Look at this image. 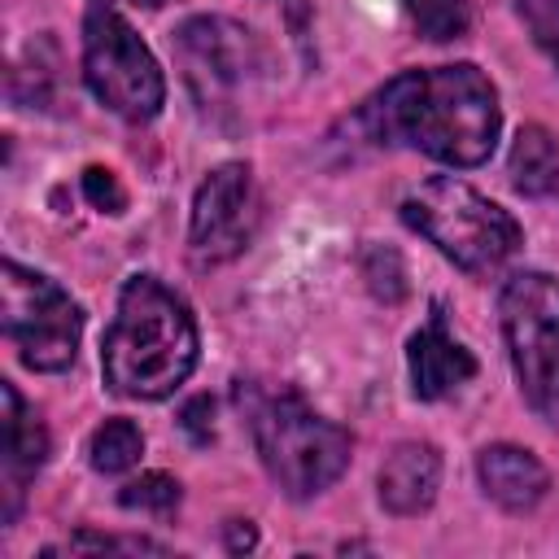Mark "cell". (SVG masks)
<instances>
[{
  "mask_svg": "<svg viewBox=\"0 0 559 559\" xmlns=\"http://www.w3.org/2000/svg\"><path fill=\"white\" fill-rule=\"evenodd\" d=\"M0 314L4 336L17 345V358L31 371H66L74 362L83 306L57 280L9 258L0 271Z\"/></svg>",
  "mask_w": 559,
  "mask_h": 559,
  "instance_id": "7",
  "label": "cell"
},
{
  "mask_svg": "<svg viewBox=\"0 0 559 559\" xmlns=\"http://www.w3.org/2000/svg\"><path fill=\"white\" fill-rule=\"evenodd\" d=\"M83 197H87L100 214H122V210H127V192H122L118 175L105 170V166H87V170H83Z\"/></svg>",
  "mask_w": 559,
  "mask_h": 559,
  "instance_id": "20",
  "label": "cell"
},
{
  "mask_svg": "<svg viewBox=\"0 0 559 559\" xmlns=\"http://www.w3.org/2000/svg\"><path fill=\"white\" fill-rule=\"evenodd\" d=\"M406 367H411V393L419 402H437L476 376V358L450 336L441 301H432L428 323L406 341Z\"/></svg>",
  "mask_w": 559,
  "mask_h": 559,
  "instance_id": "10",
  "label": "cell"
},
{
  "mask_svg": "<svg viewBox=\"0 0 559 559\" xmlns=\"http://www.w3.org/2000/svg\"><path fill=\"white\" fill-rule=\"evenodd\" d=\"M498 314L524 402L542 419H559V280L515 271L502 284Z\"/></svg>",
  "mask_w": 559,
  "mask_h": 559,
  "instance_id": "6",
  "label": "cell"
},
{
  "mask_svg": "<svg viewBox=\"0 0 559 559\" xmlns=\"http://www.w3.org/2000/svg\"><path fill=\"white\" fill-rule=\"evenodd\" d=\"M253 227H258V188L249 162L214 166L192 197V218H188L192 262L201 271L231 262L253 240Z\"/></svg>",
  "mask_w": 559,
  "mask_h": 559,
  "instance_id": "8",
  "label": "cell"
},
{
  "mask_svg": "<svg viewBox=\"0 0 559 559\" xmlns=\"http://www.w3.org/2000/svg\"><path fill=\"white\" fill-rule=\"evenodd\" d=\"M358 127L376 144L419 148L445 166L467 170L489 162L502 131V105L489 74L472 61L428 66L393 74L358 109Z\"/></svg>",
  "mask_w": 559,
  "mask_h": 559,
  "instance_id": "1",
  "label": "cell"
},
{
  "mask_svg": "<svg viewBox=\"0 0 559 559\" xmlns=\"http://www.w3.org/2000/svg\"><path fill=\"white\" fill-rule=\"evenodd\" d=\"M507 175H511V188L520 197H546L559 188V140L528 122L520 127L515 144H511V157H507Z\"/></svg>",
  "mask_w": 559,
  "mask_h": 559,
  "instance_id": "14",
  "label": "cell"
},
{
  "mask_svg": "<svg viewBox=\"0 0 559 559\" xmlns=\"http://www.w3.org/2000/svg\"><path fill=\"white\" fill-rule=\"evenodd\" d=\"M380 489V507L389 515H419L437 502L441 489V454L428 441H402L393 445V454L380 463L376 476Z\"/></svg>",
  "mask_w": 559,
  "mask_h": 559,
  "instance_id": "12",
  "label": "cell"
},
{
  "mask_svg": "<svg viewBox=\"0 0 559 559\" xmlns=\"http://www.w3.org/2000/svg\"><path fill=\"white\" fill-rule=\"evenodd\" d=\"M533 44L550 57V66L559 70V0H515Z\"/></svg>",
  "mask_w": 559,
  "mask_h": 559,
  "instance_id": "19",
  "label": "cell"
},
{
  "mask_svg": "<svg viewBox=\"0 0 559 559\" xmlns=\"http://www.w3.org/2000/svg\"><path fill=\"white\" fill-rule=\"evenodd\" d=\"M131 4H140V9H162V4H175V0H131Z\"/></svg>",
  "mask_w": 559,
  "mask_h": 559,
  "instance_id": "24",
  "label": "cell"
},
{
  "mask_svg": "<svg viewBox=\"0 0 559 559\" xmlns=\"http://www.w3.org/2000/svg\"><path fill=\"white\" fill-rule=\"evenodd\" d=\"M188 87L197 92L201 105H218L231 100L258 70H262V48L258 35L231 17L205 13V17H188L175 35Z\"/></svg>",
  "mask_w": 559,
  "mask_h": 559,
  "instance_id": "9",
  "label": "cell"
},
{
  "mask_svg": "<svg viewBox=\"0 0 559 559\" xmlns=\"http://www.w3.org/2000/svg\"><path fill=\"white\" fill-rule=\"evenodd\" d=\"M402 223L476 280L493 275L524 245L520 223L454 175H432L411 188L402 197Z\"/></svg>",
  "mask_w": 559,
  "mask_h": 559,
  "instance_id": "4",
  "label": "cell"
},
{
  "mask_svg": "<svg viewBox=\"0 0 559 559\" xmlns=\"http://www.w3.org/2000/svg\"><path fill=\"white\" fill-rule=\"evenodd\" d=\"M476 480L485 489L489 502H498L502 511L511 515H524L533 511L546 489H550V472L542 467V459L524 445H485L476 454Z\"/></svg>",
  "mask_w": 559,
  "mask_h": 559,
  "instance_id": "11",
  "label": "cell"
},
{
  "mask_svg": "<svg viewBox=\"0 0 559 559\" xmlns=\"http://www.w3.org/2000/svg\"><path fill=\"white\" fill-rule=\"evenodd\" d=\"M362 275H367V284H371L376 297L402 301V293H406V271H402V258H397L393 249L371 245V249L362 253Z\"/></svg>",
  "mask_w": 559,
  "mask_h": 559,
  "instance_id": "18",
  "label": "cell"
},
{
  "mask_svg": "<svg viewBox=\"0 0 559 559\" xmlns=\"http://www.w3.org/2000/svg\"><path fill=\"white\" fill-rule=\"evenodd\" d=\"M66 550H131V555L148 550V555H162L166 546H162V542H148V537H100V533H79V537L66 542Z\"/></svg>",
  "mask_w": 559,
  "mask_h": 559,
  "instance_id": "21",
  "label": "cell"
},
{
  "mask_svg": "<svg viewBox=\"0 0 559 559\" xmlns=\"http://www.w3.org/2000/svg\"><path fill=\"white\" fill-rule=\"evenodd\" d=\"M236 402L249 415L262 467L288 498H314L349 467V432L323 419L297 389H262L236 380Z\"/></svg>",
  "mask_w": 559,
  "mask_h": 559,
  "instance_id": "3",
  "label": "cell"
},
{
  "mask_svg": "<svg viewBox=\"0 0 559 559\" xmlns=\"http://www.w3.org/2000/svg\"><path fill=\"white\" fill-rule=\"evenodd\" d=\"M223 537H227V550H231V555H245V550L258 546V528H253L249 520H227Z\"/></svg>",
  "mask_w": 559,
  "mask_h": 559,
  "instance_id": "23",
  "label": "cell"
},
{
  "mask_svg": "<svg viewBox=\"0 0 559 559\" xmlns=\"http://www.w3.org/2000/svg\"><path fill=\"white\" fill-rule=\"evenodd\" d=\"M140 454H144V437L131 419H105L87 441V463L105 476H118V472L135 467Z\"/></svg>",
  "mask_w": 559,
  "mask_h": 559,
  "instance_id": "15",
  "label": "cell"
},
{
  "mask_svg": "<svg viewBox=\"0 0 559 559\" xmlns=\"http://www.w3.org/2000/svg\"><path fill=\"white\" fill-rule=\"evenodd\" d=\"M197 319L188 301L153 275H131L118 293V314L100 341L109 393L157 402L170 397L197 367Z\"/></svg>",
  "mask_w": 559,
  "mask_h": 559,
  "instance_id": "2",
  "label": "cell"
},
{
  "mask_svg": "<svg viewBox=\"0 0 559 559\" xmlns=\"http://www.w3.org/2000/svg\"><path fill=\"white\" fill-rule=\"evenodd\" d=\"M0 402H4V493H9L4 520H13L26 476H35L48 459V428L39 424V415L26 411V402L9 380H0Z\"/></svg>",
  "mask_w": 559,
  "mask_h": 559,
  "instance_id": "13",
  "label": "cell"
},
{
  "mask_svg": "<svg viewBox=\"0 0 559 559\" xmlns=\"http://www.w3.org/2000/svg\"><path fill=\"white\" fill-rule=\"evenodd\" d=\"M179 498H183V489L166 472H144V476H135L118 489V502L127 511H148V515H170L179 507Z\"/></svg>",
  "mask_w": 559,
  "mask_h": 559,
  "instance_id": "17",
  "label": "cell"
},
{
  "mask_svg": "<svg viewBox=\"0 0 559 559\" xmlns=\"http://www.w3.org/2000/svg\"><path fill=\"white\" fill-rule=\"evenodd\" d=\"M179 424H183V432H188L197 445H205V441L214 437V402H210V397H192V402L179 411Z\"/></svg>",
  "mask_w": 559,
  "mask_h": 559,
  "instance_id": "22",
  "label": "cell"
},
{
  "mask_svg": "<svg viewBox=\"0 0 559 559\" xmlns=\"http://www.w3.org/2000/svg\"><path fill=\"white\" fill-rule=\"evenodd\" d=\"M411 26L432 39V44H450V39H463L467 26H472V4L467 0H402Z\"/></svg>",
  "mask_w": 559,
  "mask_h": 559,
  "instance_id": "16",
  "label": "cell"
},
{
  "mask_svg": "<svg viewBox=\"0 0 559 559\" xmlns=\"http://www.w3.org/2000/svg\"><path fill=\"white\" fill-rule=\"evenodd\" d=\"M83 83L109 114L127 122H148L166 105L157 57L109 0H96L83 17Z\"/></svg>",
  "mask_w": 559,
  "mask_h": 559,
  "instance_id": "5",
  "label": "cell"
}]
</instances>
